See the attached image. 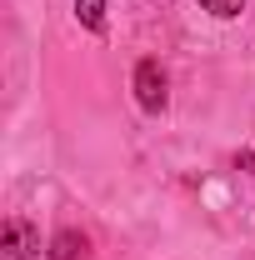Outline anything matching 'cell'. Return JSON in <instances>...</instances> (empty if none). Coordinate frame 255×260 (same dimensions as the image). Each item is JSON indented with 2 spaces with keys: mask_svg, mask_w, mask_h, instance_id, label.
Masks as SVG:
<instances>
[{
  "mask_svg": "<svg viewBox=\"0 0 255 260\" xmlns=\"http://www.w3.org/2000/svg\"><path fill=\"white\" fill-rule=\"evenodd\" d=\"M35 245H40V240H35V230L25 225V220H10V225H5V240H0L5 260H30Z\"/></svg>",
  "mask_w": 255,
  "mask_h": 260,
  "instance_id": "2",
  "label": "cell"
},
{
  "mask_svg": "<svg viewBox=\"0 0 255 260\" xmlns=\"http://www.w3.org/2000/svg\"><path fill=\"white\" fill-rule=\"evenodd\" d=\"M210 15H220V20H230V15H240L245 10V0H200Z\"/></svg>",
  "mask_w": 255,
  "mask_h": 260,
  "instance_id": "5",
  "label": "cell"
},
{
  "mask_svg": "<svg viewBox=\"0 0 255 260\" xmlns=\"http://www.w3.org/2000/svg\"><path fill=\"white\" fill-rule=\"evenodd\" d=\"M90 250V240L80 235V230H60L55 240H50V260H80Z\"/></svg>",
  "mask_w": 255,
  "mask_h": 260,
  "instance_id": "3",
  "label": "cell"
},
{
  "mask_svg": "<svg viewBox=\"0 0 255 260\" xmlns=\"http://www.w3.org/2000/svg\"><path fill=\"white\" fill-rule=\"evenodd\" d=\"M135 100H140L145 110H165L170 90H165V70H160L155 60H140V65H135Z\"/></svg>",
  "mask_w": 255,
  "mask_h": 260,
  "instance_id": "1",
  "label": "cell"
},
{
  "mask_svg": "<svg viewBox=\"0 0 255 260\" xmlns=\"http://www.w3.org/2000/svg\"><path fill=\"white\" fill-rule=\"evenodd\" d=\"M75 15L85 30H105V0H75Z\"/></svg>",
  "mask_w": 255,
  "mask_h": 260,
  "instance_id": "4",
  "label": "cell"
}]
</instances>
